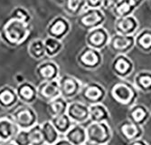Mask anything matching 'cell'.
<instances>
[{"label":"cell","instance_id":"d6986e66","mask_svg":"<svg viewBox=\"0 0 151 145\" xmlns=\"http://www.w3.org/2000/svg\"><path fill=\"white\" fill-rule=\"evenodd\" d=\"M73 145H83L87 143L86 126L84 124L73 123L70 130L63 135Z\"/></svg>","mask_w":151,"mask_h":145},{"label":"cell","instance_id":"4316f807","mask_svg":"<svg viewBox=\"0 0 151 145\" xmlns=\"http://www.w3.org/2000/svg\"><path fill=\"white\" fill-rule=\"evenodd\" d=\"M41 127H42V133L45 139V142L50 145H52L62 137V135L58 133V131L55 129V127L53 126L50 120L41 123Z\"/></svg>","mask_w":151,"mask_h":145},{"label":"cell","instance_id":"f1b7e54d","mask_svg":"<svg viewBox=\"0 0 151 145\" xmlns=\"http://www.w3.org/2000/svg\"><path fill=\"white\" fill-rule=\"evenodd\" d=\"M85 8V0H63V9L70 16H79Z\"/></svg>","mask_w":151,"mask_h":145},{"label":"cell","instance_id":"30bf717a","mask_svg":"<svg viewBox=\"0 0 151 145\" xmlns=\"http://www.w3.org/2000/svg\"><path fill=\"white\" fill-rule=\"evenodd\" d=\"M109 39H111V35L102 25L87 31L85 35V44L88 46L101 51L108 47Z\"/></svg>","mask_w":151,"mask_h":145},{"label":"cell","instance_id":"83f0119b","mask_svg":"<svg viewBox=\"0 0 151 145\" xmlns=\"http://www.w3.org/2000/svg\"><path fill=\"white\" fill-rule=\"evenodd\" d=\"M50 121L52 122L53 126L55 127V129L58 131V133L62 136H63L73 124V123L70 119V117L67 115V113H63L55 117H52Z\"/></svg>","mask_w":151,"mask_h":145},{"label":"cell","instance_id":"7bdbcfd3","mask_svg":"<svg viewBox=\"0 0 151 145\" xmlns=\"http://www.w3.org/2000/svg\"><path fill=\"white\" fill-rule=\"evenodd\" d=\"M150 112H151V110H150Z\"/></svg>","mask_w":151,"mask_h":145},{"label":"cell","instance_id":"b9f144b4","mask_svg":"<svg viewBox=\"0 0 151 145\" xmlns=\"http://www.w3.org/2000/svg\"><path fill=\"white\" fill-rule=\"evenodd\" d=\"M83 145H88V144H87V143H86V144H83Z\"/></svg>","mask_w":151,"mask_h":145},{"label":"cell","instance_id":"d4e9b609","mask_svg":"<svg viewBox=\"0 0 151 145\" xmlns=\"http://www.w3.org/2000/svg\"><path fill=\"white\" fill-rule=\"evenodd\" d=\"M136 10V6L130 0H119L111 11L115 18H119L133 15Z\"/></svg>","mask_w":151,"mask_h":145},{"label":"cell","instance_id":"8d00e7d4","mask_svg":"<svg viewBox=\"0 0 151 145\" xmlns=\"http://www.w3.org/2000/svg\"><path fill=\"white\" fill-rule=\"evenodd\" d=\"M129 145H149L143 138L138 139V140H135L133 141H130Z\"/></svg>","mask_w":151,"mask_h":145},{"label":"cell","instance_id":"1f68e13d","mask_svg":"<svg viewBox=\"0 0 151 145\" xmlns=\"http://www.w3.org/2000/svg\"><path fill=\"white\" fill-rule=\"evenodd\" d=\"M27 136L30 145H43L45 143L41 123H36L30 129H27Z\"/></svg>","mask_w":151,"mask_h":145},{"label":"cell","instance_id":"7402d4cb","mask_svg":"<svg viewBox=\"0 0 151 145\" xmlns=\"http://www.w3.org/2000/svg\"><path fill=\"white\" fill-rule=\"evenodd\" d=\"M133 84L139 92L150 93L151 92V71L142 70L137 73L133 79Z\"/></svg>","mask_w":151,"mask_h":145},{"label":"cell","instance_id":"d590c367","mask_svg":"<svg viewBox=\"0 0 151 145\" xmlns=\"http://www.w3.org/2000/svg\"><path fill=\"white\" fill-rule=\"evenodd\" d=\"M52 145H73V144H72L66 138H64L63 136H62L56 142H54Z\"/></svg>","mask_w":151,"mask_h":145},{"label":"cell","instance_id":"d6a6232c","mask_svg":"<svg viewBox=\"0 0 151 145\" xmlns=\"http://www.w3.org/2000/svg\"><path fill=\"white\" fill-rule=\"evenodd\" d=\"M28 50H29V54L36 59H40V58H42L44 56H45V43L43 40H41V39L34 40L30 44Z\"/></svg>","mask_w":151,"mask_h":145},{"label":"cell","instance_id":"603a6c76","mask_svg":"<svg viewBox=\"0 0 151 145\" xmlns=\"http://www.w3.org/2000/svg\"><path fill=\"white\" fill-rule=\"evenodd\" d=\"M17 95L24 103L28 104L33 102L37 97V89H35L31 84L24 83L18 85L17 89Z\"/></svg>","mask_w":151,"mask_h":145},{"label":"cell","instance_id":"ffe728a7","mask_svg":"<svg viewBox=\"0 0 151 145\" xmlns=\"http://www.w3.org/2000/svg\"><path fill=\"white\" fill-rule=\"evenodd\" d=\"M90 111V122H109L111 114L108 108L102 102L93 103L89 105Z\"/></svg>","mask_w":151,"mask_h":145},{"label":"cell","instance_id":"5bb4252c","mask_svg":"<svg viewBox=\"0 0 151 145\" xmlns=\"http://www.w3.org/2000/svg\"><path fill=\"white\" fill-rule=\"evenodd\" d=\"M19 128L12 115L0 116V143L13 141Z\"/></svg>","mask_w":151,"mask_h":145},{"label":"cell","instance_id":"52a82bcc","mask_svg":"<svg viewBox=\"0 0 151 145\" xmlns=\"http://www.w3.org/2000/svg\"><path fill=\"white\" fill-rule=\"evenodd\" d=\"M19 130H27L35 125L37 123V114L28 104L17 107L11 114Z\"/></svg>","mask_w":151,"mask_h":145},{"label":"cell","instance_id":"60d3db41","mask_svg":"<svg viewBox=\"0 0 151 145\" xmlns=\"http://www.w3.org/2000/svg\"><path fill=\"white\" fill-rule=\"evenodd\" d=\"M43 145H50V144H48V143H46V142H45V143H44Z\"/></svg>","mask_w":151,"mask_h":145},{"label":"cell","instance_id":"2e32d148","mask_svg":"<svg viewBox=\"0 0 151 145\" xmlns=\"http://www.w3.org/2000/svg\"><path fill=\"white\" fill-rule=\"evenodd\" d=\"M119 133L121 137L124 138L127 141L130 142L135 140L142 138L144 134V130L141 125L127 120L119 124Z\"/></svg>","mask_w":151,"mask_h":145},{"label":"cell","instance_id":"9a60e30c","mask_svg":"<svg viewBox=\"0 0 151 145\" xmlns=\"http://www.w3.org/2000/svg\"><path fill=\"white\" fill-rule=\"evenodd\" d=\"M61 95L58 79L51 81H43L37 88V96L49 102Z\"/></svg>","mask_w":151,"mask_h":145},{"label":"cell","instance_id":"484cf974","mask_svg":"<svg viewBox=\"0 0 151 145\" xmlns=\"http://www.w3.org/2000/svg\"><path fill=\"white\" fill-rule=\"evenodd\" d=\"M68 103H69L68 100L63 98L62 95L48 102V113L50 114L51 118L66 113Z\"/></svg>","mask_w":151,"mask_h":145},{"label":"cell","instance_id":"6da1fadb","mask_svg":"<svg viewBox=\"0 0 151 145\" xmlns=\"http://www.w3.org/2000/svg\"><path fill=\"white\" fill-rule=\"evenodd\" d=\"M109 94L112 99L119 104L129 108L138 101L139 91L136 88L133 83L129 81L120 80L116 82L109 90Z\"/></svg>","mask_w":151,"mask_h":145},{"label":"cell","instance_id":"ab89813d","mask_svg":"<svg viewBox=\"0 0 151 145\" xmlns=\"http://www.w3.org/2000/svg\"><path fill=\"white\" fill-rule=\"evenodd\" d=\"M148 2H149V7L151 9V0H148Z\"/></svg>","mask_w":151,"mask_h":145},{"label":"cell","instance_id":"cb8c5ba5","mask_svg":"<svg viewBox=\"0 0 151 145\" xmlns=\"http://www.w3.org/2000/svg\"><path fill=\"white\" fill-rule=\"evenodd\" d=\"M38 73L43 81H51L59 78V67L54 62H45L38 68Z\"/></svg>","mask_w":151,"mask_h":145},{"label":"cell","instance_id":"3957f363","mask_svg":"<svg viewBox=\"0 0 151 145\" xmlns=\"http://www.w3.org/2000/svg\"><path fill=\"white\" fill-rule=\"evenodd\" d=\"M106 21V15L101 8H85L78 16L77 24L86 31L102 26Z\"/></svg>","mask_w":151,"mask_h":145},{"label":"cell","instance_id":"8fae6325","mask_svg":"<svg viewBox=\"0 0 151 145\" xmlns=\"http://www.w3.org/2000/svg\"><path fill=\"white\" fill-rule=\"evenodd\" d=\"M61 95L66 100H71L80 95L82 88V83L78 78L70 75L64 74L58 78Z\"/></svg>","mask_w":151,"mask_h":145},{"label":"cell","instance_id":"4dcf8cb0","mask_svg":"<svg viewBox=\"0 0 151 145\" xmlns=\"http://www.w3.org/2000/svg\"><path fill=\"white\" fill-rule=\"evenodd\" d=\"M45 48V55L49 57H53L57 56L63 49V43L61 40L57 38L49 36L44 41Z\"/></svg>","mask_w":151,"mask_h":145},{"label":"cell","instance_id":"4fadbf2b","mask_svg":"<svg viewBox=\"0 0 151 145\" xmlns=\"http://www.w3.org/2000/svg\"><path fill=\"white\" fill-rule=\"evenodd\" d=\"M139 28V22L134 15L116 18L113 25V29L115 33L127 35H135L138 33Z\"/></svg>","mask_w":151,"mask_h":145},{"label":"cell","instance_id":"ac0fdd59","mask_svg":"<svg viewBox=\"0 0 151 145\" xmlns=\"http://www.w3.org/2000/svg\"><path fill=\"white\" fill-rule=\"evenodd\" d=\"M151 116L150 110L141 103H135L129 108L128 111V120L134 123L143 126Z\"/></svg>","mask_w":151,"mask_h":145},{"label":"cell","instance_id":"f35d334b","mask_svg":"<svg viewBox=\"0 0 151 145\" xmlns=\"http://www.w3.org/2000/svg\"><path fill=\"white\" fill-rule=\"evenodd\" d=\"M0 145H17L16 142L14 141H6V142H2L0 143Z\"/></svg>","mask_w":151,"mask_h":145},{"label":"cell","instance_id":"277c9868","mask_svg":"<svg viewBox=\"0 0 151 145\" xmlns=\"http://www.w3.org/2000/svg\"><path fill=\"white\" fill-rule=\"evenodd\" d=\"M77 62L82 68L88 71H95L102 65L103 56L101 51L85 45L78 54Z\"/></svg>","mask_w":151,"mask_h":145},{"label":"cell","instance_id":"8992f818","mask_svg":"<svg viewBox=\"0 0 151 145\" xmlns=\"http://www.w3.org/2000/svg\"><path fill=\"white\" fill-rule=\"evenodd\" d=\"M80 95L84 102L90 105L102 102L107 95V91L100 83L90 82L82 85Z\"/></svg>","mask_w":151,"mask_h":145},{"label":"cell","instance_id":"836d02e7","mask_svg":"<svg viewBox=\"0 0 151 145\" xmlns=\"http://www.w3.org/2000/svg\"><path fill=\"white\" fill-rule=\"evenodd\" d=\"M104 0H85L86 8H101Z\"/></svg>","mask_w":151,"mask_h":145},{"label":"cell","instance_id":"f546056e","mask_svg":"<svg viewBox=\"0 0 151 145\" xmlns=\"http://www.w3.org/2000/svg\"><path fill=\"white\" fill-rule=\"evenodd\" d=\"M18 97L17 92L6 87L0 91V106L3 108H11L17 102Z\"/></svg>","mask_w":151,"mask_h":145},{"label":"cell","instance_id":"7a4b0ae2","mask_svg":"<svg viewBox=\"0 0 151 145\" xmlns=\"http://www.w3.org/2000/svg\"><path fill=\"white\" fill-rule=\"evenodd\" d=\"M86 133L88 145H108L112 138V131L108 122H89Z\"/></svg>","mask_w":151,"mask_h":145},{"label":"cell","instance_id":"e0dca14e","mask_svg":"<svg viewBox=\"0 0 151 145\" xmlns=\"http://www.w3.org/2000/svg\"><path fill=\"white\" fill-rule=\"evenodd\" d=\"M71 30V24L66 18L63 17H57L50 23L48 26L49 35L62 40Z\"/></svg>","mask_w":151,"mask_h":145},{"label":"cell","instance_id":"9c48e42d","mask_svg":"<svg viewBox=\"0 0 151 145\" xmlns=\"http://www.w3.org/2000/svg\"><path fill=\"white\" fill-rule=\"evenodd\" d=\"M5 33L8 41L14 44H18L27 36L29 30L27 28L25 21L14 18L6 25Z\"/></svg>","mask_w":151,"mask_h":145},{"label":"cell","instance_id":"5b68a950","mask_svg":"<svg viewBox=\"0 0 151 145\" xmlns=\"http://www.w3.org/2000/svg\"><path fill=\"white\" fill-rule=\"evenodd\" d=\"M108 48L114 55H128L135 48V35L115 33L113 35H111Z\"/></svg>","mask_w":151,"mask_h":145},{"label":"cell","instance_id":"44dd1931","mask_svg":"<svg viewBox=\"0 0 151 145\" xmlns=\"http://www.w3.org/2000/svg\"><path fill=\"white\" fill-rule=\"evenodd\" d=\"M135 47L145 54L151 53V28H144L135 35Z\"/></svg>","mask_w":151,"mask_h":145},{"label":"cell","instance_id":"7c38bea8","mask_svg":"<svg viewBox=\"0 0 151 145\" xmlns=\"http://www.w3.org/2000/svg\"><path fill=\"white\" fill-rule=\"evenodd\" d=\"M66 113L73 123L85 124L90 122L89 104L84 102L73 101L69 102Z\"/></svg>","mask_w":151,"mask_h":145},{"label":"cell","instance_id":"ba28073f","mask_svg":"<svg viewBox=\"0 0 151 145\" xmlns=\"http://www.w3.org/2000/svg\"><path fill=\"white\" fill-rule=\"evenodd\" d=\"M135 68L134 62L128 55H115L111 62V71L113 74L121 80L129 77Z\"/></svg>","mask_w":151,"mask_h":145},{"label":"cell","instance_id":"e575fe53","mask_svg":"<svg viewBox=\"0 0 151 145\" xmlns=\"http://www.w3.org/2000/svg\"><path fill=\"white\" fill-rule=\"evenodd\" d=\"M119 1V0H104V1H103L102 9L111 11V10L113 8V6H114Z\"/></svg>","mask_w":151,"mask_h":145},{"label":"cell","instance_id":"74e56055","mask_svg":"<svg viewBox=\"0 0 151 145\" xmlns=\"http://www.w3.org/2000/svg\"><path fill=\"white\" fill-rule=\"evenodd\" d=\"M130 1L132 2V4L136 6V8L138 9L139 6H141V5H143V3L145 1H147V0H130Z\"/></svg>","mask_w":151,"mask_h":145}]
</instances>
